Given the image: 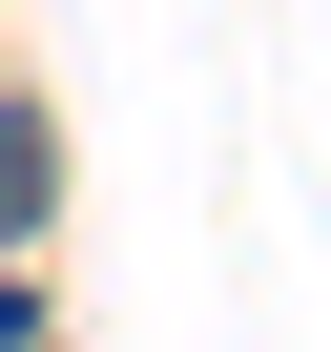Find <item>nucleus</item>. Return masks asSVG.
I'll use <instances>...</instances> for the list:
<instances>
[{
	"instance_id": "obj_1",
	"label": "nucleus",
	"mask_w": 331,
	"mask_h": 352,
	"mask_svg": "<svg viewBox=\"0 0 331 352\" xmlns=\"http://www.w3.org/2000/svg\"><path fill=\"white\" fill-rule=\"evenodd\" d=\"M0 352H42V311H21V290H0Z\"/></svg>"
}]
</instances>
